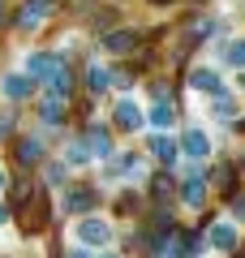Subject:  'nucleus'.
Here are the masks:
<instances>
[{"instance_id":"9","label":"nucleus","mask_w":245,"mask_h":258,"mask_svg":"<svg viewBox=\"0 0 245 258\" xmlns=\"http://www.w3.org/2000/svg\"><path fill=\"white\" fill-rule=\"evenodd\" d=\"M60 211L65 215H78V220H82V215H95V194L91 189H69L60 198Z\"/></svg>"},{"instance_id":"22","label":"nucleus","mask_w":245,"mask_h":258,"mask_svg":"<svg viewBox=\"0 0 245 258\" xmlns=\"http://www.w3.org/2000/svg\"><path fill=\"white\" fill-rule=\"evenodd\" d=\"M215 116H224V120H232V116H236V103L228 99V95H219V99H215Z\"/></svg>"},{"instance_id":"28","label":"nucleus","mask_w":245,"mask_h":258,"mask_svg":"<svg viewBox=\"0 0 245 258\" xmlns=\"http://www.w3.org/2000/svg\"><path fill=\"white\" fill-rule=\"evenodd\" d=\"M99 258H120V254H99Z\"/></svg>"},{"instance_id":"13","label":"nucleus","mask_w":245,"mask_h":258,"mask_svg":"<svg viewBox=\"0 0 245 258\" xmlns=\"http://www.w3.org/2000/svg\"><path fill=\"white\" fill-rule=\"evenodd\" d=\"M112 82H116V74H112L108 64H99V60H91V64H86V86H91L95 95H99V91H108Z\"/></svg>"},{"instance_id":"16","label":"nucleus","mask_w":245,"mask_h":258,"mask_svg":"<svg viewBox=\"0 0 245 258\" xmlns=\"http://www.w3.org/2000/svg\"><path fill=\"white\" fill-rule=\"evenodd\" d=\"M181 198H185V207H194V211H198V207L207 203V181H202V176H190V181L181 185Z\"/></svg>"},{"instance_id":"14","label":"nucleus","mask_w":245,"mask_h":258,"mask_svg":"<svg viewBox=\"0 0 245 258\" xmlns=\"http://www.w3.org/2000/svg\"><path fill=\"white\" fill-rule=\"evenodd\" d=\"M134 43H138V35H134V30H112V35H103V52H112V56L134 52Z\"/></svg>"},{"instance_id":"18","label":"nucleus","mask_w":245,"mask_h":258,"mask_svg":"<svg viewBox=\"0 0 245 258\" xmlns=\"http://www.w3.org/2000/svg\"><path fill=\"white\" fill-rule=\"evenodd\" d=\"M39 116H43V120H60V116H65V99L47 91L43 99H39Z\"/></svg>"},{"instance_id":"4","label":"nucleus","mask_w":245,"mask_h":258,"mask_svg":"<svg viewBox=\"0 0 245 258\" xmlns=\"http://www.w3.org/2000/svg\"><path fill=\"white\" fill-rule=\"evenodd\" d=\"M190 86L198 95H211V99H219V95H228V86H224V78L211 69V64H198V69H190Z\"/></svg>"},{"instance_id":"2","label":"nucleus","mask_w":245,"mask_h":258,"mask_svg":"<svg viewBox=\"0 0 245 258\" xmlns=\"http://www.w3.org/2000/svg\"><path fill=\"white\" fill-rule=\"evenodd\" d=\"M112 125H116L120 134H138V129L146 125V108L134 99V95H120V99L112 103Z\"/></svg>"},{"instance_id":"27","label":"nucleus","mask_w":245,"mask_h":258,"mask_svg":"<svg viewBox=\"0 0 245 258\" xmlns=\"http://www.w3.org/2000/svg\"><path fill=\"white\" fill-rule=\"evenodd\" d=\"M236 86H241V91H245V74H241V78H236Z\"/></svg>"},{"instance_id":"8","label":"nucleus","mask_w":245,"mask_h":258,"mask_svg":"<svg viewBox=\"0 0 245 258\" xmlns=\"http://www.w3.org/2000/svg\"><path fill=\"white\" fill-rule=\"evenodd\" d=\"M151 155L159 159V164L172 168L176 159L185 155V151H181V138H172V134H155V138H151Z\"/></svg>"},{"instance_id":"7","label":"nucleus","mask_w":245,"mask_h":258,"mask_svg":"<svg viewBox=\"0 0 245 258\" xmlns=\"http://www.w3.org/2000/svg\"><path fill=\"white\" fill-rule=\"evenodd\" d=\"M172 120H176V103L168 99V95H159V99L146 108V125H155L159 134H168V129H172Z\"/></svg>"},{"instance_id":"10","label":"nucleus","mask_w":245,"mask_h":258,"mask_svg":"<svg viewBox=\"0 0 245 258\" xmlns=\"http://www.w3.org/2000/svg\"><path fill=\"white\" fill-rule=\"evenodd\" d=\"M56 60H60V56H52V52H30L26 64H22V74H30L35 82H47L52 69H56Z\"/></svg>"},{"instance_id":"29","label":"nucleus","mask_w":245,"mask_h":258,"mask_svg":"<svg viewBox=\"0 0 245 258\" xmlns=\"http://www.w3.org/2000/svg\"><path fill=\"white\" fill-rule=\"evenodd\" d=\"M155 5H168V0H155Z\"/></svg>"},{"instance_id":"24","label":"nucleus","mask_w":245,"mask_h":258,"mask_svg":"<svg viewBox=\"0 0 245 258\" xmlns=\"http://www.w3.org/2000/svg\"><path fill=\"white\" fill-rule=\"evenodd\" d=\"M65 258H91V249H86V245H73V249H65Z\"/></svg>"},{"instance_id":"3","label":"nucleus","mask_w":245,"mask_h":258,"mask_svg":"<svg viewBox=\"0 0 245 258\" xmlns=\"http://www.w3.org/2000/svg\"><path fill=\"white\" fill-rule=\"evenodd\" d=\"M0 95H5L9 103H26L30 95H35V78L22 74V69H18V74H5V78H0Z\"/></svg>"},{"instance_id":"23","label":"nucleus","mask_w":245,"mask_h":258,"mask_svg":"<svg viewBox=\"0 0 245 258\" xmlns=\"http://www.w3.org/2000/svg\"><path fill=\"white\" fill-rule=\"evenodd\" d=\"M13 198H18V203H30V198H35V185H30V181H22L18 189H13Z\"/></svg>"},{"instance_id":"1","label":"nucleus","mask_w":245,"mask_h":258,"mask_svg":"<svg viewBox=\"0 0 245 258\" xmlns=\"http://www.w3.org/2000/svg\"><path fill=\"white\" fill-rule=\"evenodd\" d=\"M73 241L86 249H103L112 241V224L103 220V215H82L78 224H73Z\"/></svg>"},{"instance_id":"12","label":"nucleus","mask_w":245,"mask_h":258,"mask_svg":"<svg viewBox=\"0 0 245 258\" xmlns=\"http://www.w3.org/2000/svg\"><path fill=\"white\" fill-rule=\"evenodd\" d=\"M86 147H91L95 159H112V151H116V147H112V134H108L103 125H91V129H86Z\"/></svg>"},{"instance_id":"21","label":"nucleus","mask_w":245,"mask_h":258,"mask_svg":"<svg viewBox=\"0 0 245 258\" xmlns=\"http://www.w3.org/2000/svg\"><path fill=\"white\" fill-rule=\"evenodd\" d=\"M65 172H69V164H47V168H43V181H47V185H65V181H60Z\"/></svg>"},{"instance_id":"5","label":"nucleus","mask_w":245,"mask_h":258,"mask_svg":"<svg viewBox=\"0 0 245 258\" xmlns=\"http://www.w3.org/2000/svg\"><path fill=\"white\" fill-rule=\"evenodd\" d=\"M236 241H241V232H236L232 220H219L207 228V245L215 249V254H228V249H236Z\"/></svg>"},{"instance_id":"25","label":"nucleus","mask_w":245,"mask_h":258,"mask_svg":"<svg viewBox=\"0 0 245 258\" xmlns=\"http://www.w3.org/2000/svg\"><path fill=\"white\" fill-rule=\"evenodd\" d=\"M13 220V211H9V203H0V228H5V224Z\"/></svg>"},{"instance_id":"6","label":"nucleus","mask_w":245,"mask_h":258,"mask_svg":"<svg viewBox=\"0 0 245 258\" xmlns=\"http://www.w3.org/2000/svg\"><path fill=\"white\" fill-rule=\"evenodd\" d=\"M181 151H185L190 159H211V134H207L202 125H190V129L181 134Z\"/></svg>"},{"instance_id":"17","label":"nucleus","mask_w":245,"mask_h":258,"mask_svg":"<svg viewBox=\"0 0 245 258\" xmlns=\"http://www.w3.org/2000/svg\"><path fill=\"white\" fill-rule=\"evenodd\" d=\"M18 159H22L26 168L43 164V142H39V138H18Z\"/></svg>"},{"instance_id":"19","label":"nucleus","mask_w":245,"mask_h":258,"mask_svg":"<svg viewBox=\"0 0 245 258\" xmlns=\"http://www.w3.org/2000/svg\"><path fill=\"white\" fill-rule=\"evenodd\" d=\"M91 147H86V138H78V142H69V151H65V164H73V168H82V164H91Z\"/></svg>"},{"instance_id":"20","label":"nucleus","mask_w":245,"mask_h":258,"mask_svg":"<svg viewBox=\"0 0 245 258\" xmlns=\"http://www.w3.org/2000/svg\"><path fill=\"white\" fill-rule=\"evenodd\" d=\"M224 60L232 69H245V39H228L224 43Z\"/></svg>"},{"instance_id":"30","label":"nucleus","mask_w":245,"mask_h":258,"mask_svg":"<svg viewBox=\"0 0 245 258\" xmlns=\"http://www.w3.org/2000/svg\"><path fill=\"white\" fill-rule=\"evenodd\" d=\"M172 258H176V254H172Z\"/></svg>"},{"instance_id":"15","label":"nucleus","mask_w":245,"mask_h":258,"mask_svg":"<svg viewBox=\"0 0 245 258\" xmlns=\"http://www.w3.org/2000/svg\"><path fill=\"white\" fill-rule=\"evenodd\" d=\"M47 86H52V95L69 99V91H73V74H69V64H65V60H56V69H52V78H47Z\"/></svg>"},{"instance_id":"11","label":"nucleus","mask_w":245,"mask_h":258,"mask_svg":"<svg viewBox=\"0 0 245 258\" xmlns=\"http://www.w3.org/2000/svg\"><path fill=\"white\" fill-rule=\"evenodd\" d=\"M43 18H52V0H26L22 13H18V26L22 30H35Z\"/></svg>"},{"instance_id":"26","label":"nucleus","mask_w":245,"mask_h":258,"mask_svg":"<svg viewBox=\"0 0 245 258\" xmlns=\"http://www.w3.org/2000/svg\"><path fill=\"white\" fill-rule=\"evenodd\" d=\"M5 185H9V176H5V168H0V194H5Z\"/></svg>"}]
</instances>
